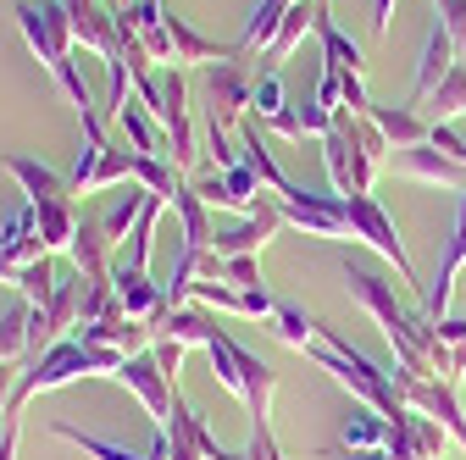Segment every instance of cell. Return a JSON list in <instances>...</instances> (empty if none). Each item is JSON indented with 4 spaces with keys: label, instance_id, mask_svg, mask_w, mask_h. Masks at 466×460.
<instances>
[{
    "label": "cell",
    "instance_id": "obj_1",
    "mask_svg": "<svg viewBox=\"0 0 466 460\" xmlns=\"http://www.w3.org/2000/svg\"><path fill=\"white\" fill-rule=\"evenodd\" d=\"M306 355H311L333 383H344V388L356 394L367 411H378V416H389V422L405 411V399H400V388H394V372H378V366H372V361H367V355H361V350H356V344H350L339 327H322V333H317V344H311Z\"/></svg>",
    "mask_w": 466,
    "mask_h": 460
},
{
    "label": "cell",
    "instance_id": "obj_2",
    "mask_svg": "<svg viewBox=\"0 0 466 460\" xmlns=\"http://www.w3.org/2000/svg\"><path fill=\"white\" fill-rule=\"evenodd\" d=\"M123 361H128V355H116V350H95V344H84V338H56L34 366H23V372H17L12 416H23V405H28L34 394L67 388V383H78V377H116V372H123Z\"/></svg>",
    "mask_w": 466,
    "mask_h": 460
},
{
    "label": "cell",
    "instance_id": "obj_3",
    "mask_svg": "<svg viewBox=\"0 0 466 460\" xmlns=\"http://www.w3.org/2000/svg\"><path fill=\"white\" fill-rule=\"evenodd\" d=\"M150 111H156L161 134H167V161L178 166V172H189V166L200 161V128H195V111H189L184 67H161V73H156V100H150Z\"/></svg>",
    "mask_w": 466,
    "mask_h": 460
},
{
    "label": "cell",
    "instance_id": "obj_4",
    "mask_svg": "<svg viewBox=\"0 0 466 460\" xmlns=\"http://www.w3.org/2000/svg\"><path fill=\"white\" fill-rule=\"evenodd\" d=\"M17 28L23 39L39 50V62L50 73H62L73 62V17H67V0H45V6H34V0H17Z\"/></svg>",
    "mask_w": 466,
    "mask_h": 460
},
{
    "label": "cell",
    "instance_id": "obj_5",
    "mask_svg": "<svg viewBox=\"0 0 466 460\" xmlns=\"http://www.w3.org/2000/svg\"><path fill=\"white\" fill-rule=\"evenodd\" d=\"M394 388H400V399H405L411 411L433 416V422L466 449V411H461V388H455V383H444V377H422V372H400V366H394Z\"/></svg>",
    "mask_w": 466,
    "mask_h": 460
},
{
    "label": "cell",
    "instance_id": "obj_6",
    "mask_svg": "<svg viewBox=\"0 0 466 460\" xmlns=\"http://www.w3.org/2000/svg\"><path fill=\"white\" fill-rule=\"evenodd\" d=\"M344 205H350V239H367L378 255H389V261H394V272H400L405 283H411V289H422V283H417V266H411V255H405V245H400L394 216H389L372 195H350Z\"/></svg>",
    "mask_w": 466,
    "mask_h": 460
},
{
    "label": "cell",
    "instance_id": "obj_7",
    "mask_svg": "<svg viewBox=\"0 0 466 460\" xmlns=\"http://www.w3.org/2000/svg\"><path fill=\"white\" fill-rule=\"evenodd\" d=\"M278 205H283V222L289 227H306L311 239H350V205H344V195H311L300 184H289L278 195Z\"/></svg>",
    "mask_w": 466,
    "mask_h": 460
},
{
    "label": "cell",
    "instance_id": "obj_8",
    "mask_svg": "<svg viewBox=\"0 0 466 460\" xmlns=\"http://www.w3.org/2000/svg\"><path fill=\"white\" fill-rule=\"evenodd\" d=\"M250 89H256V78L245 73V62L239 55H228V62H211V73H206V123L211 128H233V123H245L250 117Z\"/></svg>",
    "mask_w": 466,
    "mask_h": 460
},
{
    "label": "cell",
    "instance_id": "obj_9",
    "mask_svg": "<svg viewBox=\"0 0 466 460\" xmlns=\"http://www.w3.org/2000/svg\"><path fill=\"white\" fill-rule=\"evenodd\" d=\"M116 383L134 388V399L150 411L156 433H167V427H172V399H178V383H172V377L156 366V355H150V350L128 355V361H123V372H116Z\"/></svg>",
    "mask_w": 466,
    "mask_h": 460
},
{
    "label": "cell",
    "instance_id": "obj_10",
    "mask_svg": "<svg viewBox=\"0 0 466 460\" xmlns=\"http://www.w3.org/2000/svg\"><path fill=\"white\" fill-rule=\"evenodd\" d=\"M283 205L278 200H261L250 216H239V227H222V234H211V255H261L278 234H283Z\"/></svg>",
    "mask_w": 466,
    "mask_h": 460
},
{
    "label": "cell",
    "instance_id": "obj_11",
    "mask_svg": "<svg viewBox=\"0 0 466 460\" xmlns=\"http://www.w3.org/2000/svg\"><path fill=\"white\" fill-rule=\"evenodd\" d=\"M111 295H116V305H123V316H134V322H150L156 333H161V316H167V289L150 277V272H134V266H116L111 261Z\"/></svg>",
    "mask_w": 466,
    "mask_h": 460
},
{
    "label": "cell",
    "instance_id": "obj_12",
    "mask_svg": "<svg viewBox=\"0 0 466 460\" xmlns=\"http://www.w3.org/2000/svg\"><path fill=\"white\" fill-rule=\"evenodd\" d=\"M394 172L400 178H417V184H439L466 195V166L455 155H444L439 145H411V150H394Z\"/></svg>",
    "mask_w": 466,
    "mask_h": 460
},
{
    "label": "cell",
    "instance_id": "obj_13",
    "mask_svg": "<svg viewBox=\"0 0 466 460\" xmlns=\"http://www.w3.org/2000/svg\"><path fill=\"white\" fill-rule=\"evenodd\" d=\"M461 266H466V195H461V211H455V234H450V245H444L439 277H433V289L422 295V311H428L433 322H444V316H450V300H455V277H461Z\"/></svg>",
    "mask_w": 466,
    "mask_h": 460
},
{
    "label": "cell",
    "instance_id": "obj_14",
    "mask_svg": "<svg viewBox=\"0 0 466 460\" xmlns=\"http://www.w3.org/2000/svg\"><path fill=\"white\" fill-rule=\"evenodd\" d=\"M195 300L200 305H211V311H228V316H267L272 322V311H278V300L267 295V289H233V283H217V277H200L195 283Z\"/></svg>",
    "mask_w": 466,
    "mask_h": 460
},
{
    "label": "cell",
    "instance_id": "obj_15",
    "mask_svg": "<svg viewBox=\"0 0 466 460\" xmlns=\"http://www.w3.org/2000/svg\"><path fill=\"white\" fill-rule=\"evenodd\" d=\"M0 255H6L12 266H28V261L50 255V250H45V239H39V211H34L28 200L6 216V227H0Z\"/></svg>",
    "mask_w": 466,
    "mask_h": 460
},
{
    "label": "cell",
    "instance_id": "obj_16",
    "mask_svg": "<svg viewBox=\"0 0 466 460\" xmlns=\"http://www.w3.org/2000/svg\"><path fill=\"white\" fill-rule=\"evenodd\" d=\"M50 433H56V438H67L73 449H84L89 460H172V444H167V433H156L145 455H134V449H123V444H111V438H95V433H78V427H67V422H56Z\"/></svg>",
    "mask_w": 466,
    "mask_h": 460
},
{
    "label": "cell",
    "instance_id": "obj_17",
    "mask_svg": "<svg viewBox=\"0 0 466 460\" xmlns=\"http://www.w3.org/2000/svg\"><path fill=\"white\" fill-rule=\"evenodd\" d=\"M73 266H78V277L84 283H111V239H106V227L100 222H78V234H73Z\"/></svg>",
    "mask_w": 466,
    "mask_h": 460
},
{
    "label": "cell",
    "instance_id": "obj_18",
    "mask_svg": "<svg viewBox=\"0 0 466 460\" xmlns=\"http://www.w3.org/2000/svg\"><path fill=\"white\" fill-rule=\"evenodd\" d=\"M455 62H461V50H455L450 28H444V23H433V34H428V45H422V62H417V84H411V100H428V95L439 89V78H444Z\"/></svg>",
    "mask_w": 466,
    "mask_h": 460
},
{
    "label": "cell",
    "instance_id": "obj_19",
    "mask_svg": "<svg viewBox=\"0 0 466 460\" xmlns=\"http://www.w3.org/2000/svg\"><path fill=\"white\" fill-rule=\"evenodd\" d=\"M0 166H6L12 172V178L23 184V200H56V195H73V178H62V172H50L45 161H28V155H0Z\"/></svg>",
    "mask_w": 466,
    "mask_h": 460
},
{
    "label": "cell",
    "instance_id": "obj_20",
    "mask_svg": "<svg viewBox=\"0 0 466 460\" xmlns=\"http://www.w3.org/2000/svg\"><path fill=\"white\" fill-rule=\"evenodd\" d=\"M322 166L333 178V195H361V166H356V145H350V134L333 123V134H322Z\"/></svg>",
    "mask_w": 466,
    "mask_h": 460
},
{
    "label": "cell",
    "instance_id": "obj_21",
    "mask_svg": "<svg viewBox=\"0 0 466 460\" xmlns=\"http://www.w3.org/2000/svg\"><path fill=\"white\" fill-rule=\"evenodd\" d=\"M239 372H245V399L239 405L250 411V422H267L272 416V394H278V372L261 355H250L245 344H239Z\"/></svg>",
    "mask_w": 466,
    "mask_h": 460
},
{
    "label": "cell",
    "instance_id": "obj_22",
    "mask_svg": "<svg viewBox=\"0 0 466 460\" xmlns=\"http://www.w3.org/2000/svg\"><path fill=\"white\" fill-rule=\"evenodd\" d=\"M34 205V200H28ZM39 211V239H45V250L56 255V250H73V234H78V211H73V195H56V200H39L34 205Z\"/></svg>",
    "mask_w": 466,
    "mask_h": 460
},
{
    "label": "cell",
    "instance_id": "obj_23",
    "mask_svg": "<svg viewBox=\"0 0 466 460\" xmlns=\"http://www.w3.org/2000/svg\"><path fill=\"white\" fill-rule=\"evenodd\" d=\"M211 333H217V311L211 305H172L167 316H161V338H172V344H211Z\"/></svg>",
    "mask_w": 466,
    "mask_h": 460
},
{
    "label": "cell",
    "instance_id": "obj_24",
    "mask_svg": "<svg viewBox=\"0 0 466 460\" xmlns=\"http://www.w3.org/2000/svg\"><path fill=\"white\" fill-rule=\"evenodd\" d=\"M367 117H372V123L383 128V139H389L394 150H411V145H428V128H433L428 117H417L411 105H372Z\"/></svg>",
    "mask_w": 466,
    "mask_h": 460
},
{
    "label": "cell",
    "instance_id": "obj_25",
    "mask_svg": "<svg viewBox=\"0 0 466 460\" xmlns=\"http://www.w3.org/2000/svg\"><path fill=\"white\" fill-rule=\"evenodd\" d=\"M116 128L128 134V145L139 150V155H167V134H161V123H156V111L145 105V100H128L123 111L111 117Z\"/></svg>",
    "mask_w": 466,
    "mask_h": 460
},
{
    "label": "cell",
    "instance_id": "obj_26",
    "mask_svg": "<svg viewBox=\"0 0 466 460\" xmlns=\"http://www.w3.org/2000/svg\"><path fill=\"white\" fill-rule=\"evenodd\" d=\"M167 34H172V62H178V67H211V62H228V55H239V50H222V45L200 39L184 17H167Z\"/></svg>",
    "mask_w": 466,
    "mask_h": 460
},
{
    "label": "cell",
    "instance_id": "obj_27",
    "mask_svg": "<svg viewBox=\"0 0 466 460\" xmlns=\"http://www.w3.org/2000/svg\"><path fill=\"white\" fill-rule=\"evenodd\" d=\"M306 28H317V0H295V6H289V17L278 23V34H272V45H267V67H283L289 55L300 50Z\"/></svg>",
    "mask_w": 466,
    "mask_h": 460
},
{
    "label": "cell",
    "instance_id": "obj_28",
    "mask_svg": "<svg viewBox=\"0 0 466 460\" xmlns=\"http://www.w3.org/2000/svg\"><path fill=\"white\" fill-rule=\"evenodd\" d=\"M317 39H322V62H333V67H344V73H367V50L328 17V6H317Z\"/></svg>",
    "mask_w": 466,
    "mask_h": 460
},
{
    "label": "cell",
    "instance_id": "obj_29",
    "mask_svg": "<svg viewBox=\"0 0 466 460\" xmlns=\"http://www.w3.org/2000/svg\"><path fill=\"white\" fill-rule=\"evenodd\" d=\"M167 205L178 211V222H184V245H195V250H211V234H217V227H211V205L195 195V184H184V189L172 195Z\"/></svg>",
    "mask_w": 466,
    "mask_h": 460
},
{
    "label": "cell",
    "instance_id": "obj_30",
    "mask_svg": "<svg viewBox=\"0 0 466 460\" xmlns=\"http://www.w3.org/2000/svg\"><path fill=\"white\" fill-rule=\"evenodd\" d=\"M272 333H278V344H289V350H311L317 344V333H322V322L317 316H306L295 300H278V311H272Z\"/></svg>",
    "mask_w": 466,
    "mask_h": 460
},
{
    "label": "cell",
    "instance_id": "obj_31",
    "mask_svg": "<svg viewBox=\"0 0 466 460\" xmlns=\"http://www.w3.org/2000/svg\"><path fill=\"white\" fill-rule=\"evenodd\" d=\"M389 438H394V422L378 411H356L339 427V449H389Z\"/></svg>",
    "mask_w": 466,
    "mask_h": 460
},
{
    "label": "cell",
    "instance_id": "obj_32",
    "mask_svg": "<svg viewBox=\"0 0 466 460\" xmlns=\"http://www.w3.org/2000/svg\"><path fill=\"white\" fill-rule=\"evenodd\" d=\"M455 117H466V62H455L428 95V123H455Z\"/></svg>",
    "mask_w": 466,
    "mask_h": 460
},
{
    "label": "cell",
    "instance_id": "obj_33",
    "mask_svg": "<svg viewBox=\"0 0 466 460\" xmlns=\"http://www.w3.org/2000/svg\"><path fill=\"white\" fill-rule=\"evenodd\" d=\"M206 355H211V377L233 394V399H245V372H239V344L228 338V327H217L211 333V344H206Z\"/></svg>",
    "mask_w": 466,
    "mask_h": 460
},
{
    "label": "cell",
    "instance_id": "obj_34",
    "mask_svg": "<svg viewBox=\"0 0 466 460\" xmlns=\"http://www.w3.org/2000/svg\"><path fill=\"white\" fill-rule=\"evenodd\" d=\"M34 350V305L28 300H17L6 316H0V361H17V355H28Z\"/></svg>",
    "mask_w": 466,
    "mask_h": 460
},
{
    "label": "cell",
    "instance_id": "obj_35",
    "mask_svg": "<svg viewBox=\"0 0 466 460\" xmlns=\"http://www.w3.org/2000/svg\"><path fill=\"white\" fill-rule=\"evenodd\" d=\"M161 195H150L145 200V211H139V222H134V234H128V250L116 255V266H134V272H145L150 266V239H156V222H161Z\"/></svg>",
    "mask_w": 466,
    "mask_h": 460
},
{
    "label": "cell",
    "instance_id": "obj_36",
    "mask_svg": "<svg viewBox=\"0 0 466 460\" xmlns=\"http://www.w3.org/2000/svg\"><path fill=\"white\" fill-rule=\"evenodd\" d=\"M289 111V95H283V67H267L261 78H256V89H250V117L267 128V123H278Z\"/></svg>",
    "mask_w": 466,
    "mask_h": 460
},
{
    "label": "cell",
    "instance_id": "obj_37",
    "mask_svg": "<svg viewBox=\"0 0 466 460\" xmlns=\"http://www.w3.org/2000/svg\"><path fill=\"white\" fill-rule=\"evenodd\" d=\"M439 344H444V383H466V316H444L439 322Z\"/></svg>",
    "mask_w": 466,
    "mask_h": 460
},
{
    "label": "cell",
    "instance_id": "obj_38",
    "mask_svg": "<svg viewBox=\"0 0 466 460\" xmlns=\"http://www.w3.org/2000/svg\"><path fill=\"white\" fill-rule=\"evenodd\" d=\"M56 283H62V277H56V261H50V255L28 261V266L17 272V289H23V300H28V305H50Z\"/></svg>",
    "mask_w": 466,
    "mask_h": 460
},
{
    "label": "cell",
    "instance_id": "obj_39",
    "mask_svg": "<svg viewBox=\"0 0 466 460\" xmlns=\"http://www.w3.org/2000/svg\"><path fill=\"white\" fill-rule=\"evenodd\" d=\"M145 200H150V189H128L123 200H116L106 216H100V227H106V239L116 245V239H128V227L139 222V211H145Z\"/></svg>",
    "mask_w": 466,
    "mask_h": 460
},
{
    "label": "cell",
    "instance_id": "obj_40",
    "mask_svg": "<svg viewBox=\"0 0 466 460\" xmlns=\"http://www.w3.org/2000/svg\"><path fill=\"white\" fill-rule=\"evenodd\" d=\"M439 6V23L450 28V39H455V50H461V62H466V0H433Z\"/></svg>",
    "mask_w": 466,
    "mask_h": 460
},
{
    "label": "cell",
    "instance_id": "obj_41",
    "mask_svg": "<svg viewBox=\"0 0 466 460\" xmlns=\"http://www.w3.org/2000/svg\"><path fill=\"white\" fill-rule=\"evenodd\" d=\"M150 355H156V366H161L172 383H178V366H184V344H172V338H156V344H150Z\"/></svg>",
    "mask_w": 466,
    "mask_h": 460
},
{
    "label": "cell",
    "instance_id": "obj_42",
    "mask_svg": "<svg viewBox=\"0 0 466 460\" xmlns=\"http://www.w3.org/2000/svg\"><path fill=\"white\" fill-rule=\"evenodd\" d=\"M12 394H17V366L0 361V422L12 416Z\"/></svg>",
    "mask_w": 466,
    "mask_h": 460
},
{
    "label": "cell",
    "instance_id": "obj_43",
    "mask_svg": "<svg viewBox=\"0 0 466 460\" xmlns=\"http://www.w3.org/2000/svg\"><path fill=\"white\" fill-rule=\"evenodd\" d=\"M389 23H394V0H372V34L389 39Z\"/></svg>",
    "mask_w": 466,
    "mask_h": 460
},
{
    "label": "cell",
    "instance_id": "obj_44",
    "mask_svg": "<svg viewBox=\"0 0 466 460\" xmlns=\"http://www.w3.org/2000/svg\"><path fill=\"white\" fill-rule=\"evenodd\" d=\"M0 460H17V416H6L0 427Z\"/></svg>",
    "mask_w": 466,
    "mask_h": 460
},
{
    "label": "cell",
    "instance_id": "obj_45",
    "mask_svg": "<svg viewBox=\"0 0 466 460\" xmlns=\"http://www.w3.org/2000/svg\"><path fill=\"white\" fill-rule=\"evenodd\" d=\"M333 460H394L389 449H333Z\"/></svg>",
    "mask_w": 466,
    "mask_h": 460
}]
</instances>
